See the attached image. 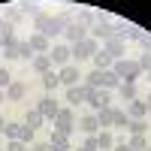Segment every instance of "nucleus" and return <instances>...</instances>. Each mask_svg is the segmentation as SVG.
<instances>
[{
  "mask_svg": "<svg viewBox=\"0 0 151 151\" xmlns=\"http://www.w3.org/2000/svg\"><path fill=\"white\" fill-rule=\"evenodd\" d=\"M33 30L52 40V36H60V33H64V24L58 21V15H48V12H40V15L33 18Z\"/></svg>",
  "mask_w": 151,
  "mask_h": 151,
  "instance_id": "nucleus-1",
  "label": "nucleus"
},
{
  "mask_svg": "<svg viewBox=\"0 0 151 151\" xmlns=\"http://www.w3.org/2000/svg\"><path fill=\"white\" fill-rule=\"evenodd\" d=\"M85 85L88 88H106V91H112V88L121 85V79L112 70H91V73L85 76Z\"/></svg>",
  "mask_w": 151,
  "mask_h": 151,
  "instance_id": "nucleus-2",
  "label": "nucleus"
},
{
  "mask_svg": "<svg viewBox=\"0 0 151 151\" xmlns=\"http://www.w3.org/2000/svg\"><path fill=\"white\" fill-rule=\"evenodd\" d=\"M112 73H115L121 82H136V79L142 76L139 64H136V60H127V58H118L115 64H112Z\"/></svg>",
  "mask_w": 151,
  "mask_h": 151,
  "instance_id": "nucleus-3",
  "label": "nucleus"
},
{
  "mask_svg": "<svg viewBox=\"0 0 151 151\" xmlns=\"http://www.w3.org/2000/svg\"><path fill=\"white\" fill-rule=\"evenodd\" d=\"M52 127H55V133H64V136H70V133L76 130V115H73L70 106H60L58 118L52 121Z\"/></svg>",
  "mask_w": 151,
  "mask_h": 151,
  "instance_id": "nucleus-4",
  "label": "nucleus"
},
{
  "mask_svg": "<svg viewBox=\"0 0 151 151\" xmlns=\"http://www.w3.org/2000/svg\"><path fill=\"white\" fill-rule=\"evenodd\" d=\"M73 48V55H76V60H85V58H94L97 52H100V42L97 40H82V42H76V45H70Z\"/></svg>",
  "mask_w": 151,
  "mask_h": 151,
  "instance_id": "nucleus-5",
  "label": "nucleus"
},
{
  "mask_svg": "<svg viewBox=\"0 0 151 151\" xmlns=\"http://www.w3.org/2000/svg\"><path fill=\"white\" fill-rule=\"evenodd\" d=\"M67 40V45H76V42H82V40H88V27L85 24H79V21H73L70 27H64V33H60Z\"/></svg>",
  "mask_w": 151,
  "mask_h": 151,
  "instance_id": "nucleus-6",
  "label": "nucleus"
},
{
  "mask_svg": "<svg viewBox=\"0 0 151 151\" xmlns=\"http://www.w3.org/2000/svg\"><path fill=\"white\" fill-rule=\"evenodd\" d=\"M48 58H52V64H58V67H67V64H70V58H73V48H70L67 42H58V45H52Z\"/></svg>",
  "mask_w": 151,
  "mask_h": 151,
  "instance_id": "nucleus-7",
  "label": "nucleus"
},
{
  "mask_svg": "<svg viewBox=\"0 0 151 151\" xmlns=\"http://www.w3.org/2000/svg\"><path fill=\"white\" fill-rule=\"evenodd\" d=\"M88 36H91V40H109V36H115V24L112 21H97L91 30H88Z\"/></svg>",
  "mask_w": 151,
  "mask_h": 151,
  "instance_id": "nucleus-8",
  "label": "nucleus"
},
{
  "mask_svg": "<svg viewBox=\"0 0 151 151\" xmlns=\"http://www.w3.org/2000/svg\"><path fill=\"white\" fill-rule=\"evenodd\" d=\"M27 42H30V48H33V55H48V52H52V40L42 36V33H36V30L27 36Z\"/></svg>",
  "mask_w": 151,
  "mask_h": 151,
  "instance_id": "nucleus-9",
  "label": "nucleus"
},
{
  "mask_svg": "<svg viewBox=\"0 0 151 151\" xmlns=\"http://www.w3.org/2000/svg\"><path fill=\"white\" fill-rule=\"evenodd\" d=\"M58 79H60V85H67V88H73V85H79V79H82V73H79V67H73V64H67V67H60V70H58Z\"/></svg>",
  "mask_w": 151,
  "mask_h": 151,
  "instance_id": "nucleus-10",
  "label": "nucleus"
},
{
  "mask_svg": "<svg viewBox=\"0 0 151 151\" xmlns=\"http://www.w3.org/2000/svg\"><path fill=\"white\" fill-rule=\"evenodd\" d=\"M76 130H82L85 136H97V133H100V121H97V115H94V112L82 115V118H79V127H76Z\"/></svg>",
  "mask_w": 151,
  "mask_h": 151,
  "instance_id": "nucleus-11",
  "label": "nucleus"
},
{
  "mask_svg": "<svg viewBox=\"0 0 151 151\" xmlns=\"http://www.w3.org/2000/svg\"><path fill=\"white\" fill-rule=\"evenodd\" d=\"M103 48H106V52L112 55V58H124V48H127V40H124V36H109V40L103 42Z\"/></svg>",
  "mask_w": 151,
  "mask_h": 151,
  "instance_id": "nucleus-12",
  "label": "nucleus"
},
{
  "mask_svg": "<svg viewBox=\"0 0 151 151\" xmlns=\"http://www.w3.org/2000/svg\"><path fill=\"white\" fill-rule=\"evenodd\" d=\"M36 109H40V115H42L45 121H55V118H58V112H60V106L55 103V97H42Z\"/></svg>",
  "mask_w": 151,
  "mask_h": 151,
  "instance_id": "nucleus-13",
  "label": "nucleus"
},
{
  "mask_svg": "<svg viewBox=\"0 0 151 151\" xmlns=\"http://www.w3.org/2000/svg\"><path fill=\"white\" fill-rule=\"evenodd\" d=\"M64 103L70 106V109H76L79 103H85V85H73V88H67V100Z\"/></svg>",
  "mask_w": 151,
  "mask_h": 151,
  "instance_id": "nucleus-14",
  "label": "nucleus"
},
{
  "mask_svg": "<svg viewBox=\"0 0 151 151\" xmlns=\"http://www.w3.org/2000/svg\"><path fill=\"white\" fill-rule=\"evenodd\" d=\"M124 112H127V118H145V115H148V106H145L142 97H136V100H130V103H127V109H124Z\"/></svg>",
  "mask_w": 151,
  "mask_h": 151,
  "instance_id": "nucleus-15",
  "label": "nucleus"
},
{
  "mask_svg": "<svg viewBox=\"0 0 151 151\" xmlns=\"http://www.w3.org/2000/svg\"><path fill=\"white\" fill-rule=\"evenodd\" d=\"M24 94H27L24 82H12V85L6 88V100H9V103H21V100H24Z\"/></svg>",
  "mask_w": 151,
  "mask_h": 151,
  "instance_id": "nucleus-16",
  "label": "nucleus"
},
{
  "mask_svg": "<svg viewBox=\"0 0 151 151\" xmlns=\"http://www.w3.org/2000/svg\"><path fill=\"white\" fill-rule=\"evenodd\" d=\"M91 60H94V70H112V64H115V58H112L106 48H100V52H97Z\"/></svg>",
  "mask_w": 151,
  "mask_h": 151,
  "instance_id": "nucleus-17",
  "label": "nucleus"
},
{
  "mask_svg": "<svg viewBox=\"0 0 151 151\" xmlns=\"http://www.w3.org/2000/svg\"><path fill=\"white\" fill-rule=\"evenodd\" d=\"M18 42H21V40H15V36H9V40H6L3 45H0V55H3L6 60H15V58H18Z\"/></svg>",
  "mask_w": 151,
  "mask_h": 151,
  "instance_id": "nucleus-18",
  "label": "nucleus"
},
{
  "mask_svg": "<svg viewBox=\"0 0 151 151\" xmlns=\"http://www.w3.org/2000/svg\"><path fill=\"white\" fill-rule=\"evenodd\" d=\"M76 21L85 24V27L91 30L94 24H97V12H94V9H76Z\"/></svg>",
  "mask_w": 151,
  "mask_h": 151,
  "instance_id": "nucleus-19",
  "label": "nucleus"
},
{
  "mask_svg": "<svg viewBox=\"0 0 151 151\" xmlns=\"http://www.w3.org/2000/svg\"><path fill=\"white\" fill-rule=\"evenodd\" d=\"M118 94H121L124 103L136 100V97H139V91H136V82H121V85H118Z\"/></svg>",
  "mask_w": 151,
  "mask_h": 151,
  "instance_id": "nucleus-20",
  "label": "nucleus"
},
{
  "mask_svg": "<svg viewBox=\"0 0 151 151\" xmlns=\"http://www.w3.org/2000/svg\"><path fill=\"white\" fill-rule=\"evenodd\" d=\"M48 142H52L55 151H73V148H70V136H64V133H55V130H52V139H48Z\"/></svg>",
  "mask_w": 151,
  "mask_h": 151,
  "instance_id": "nucleus-21",
  "label": "nucleus"
},
{
  "mask_svg": "<svg viewBox=\"0 0 151 151\" xmlns=\"http://www.w3.org/2000/svg\"><path fill=\"white\" fill-rule=\"evenodd\" d=\"M127 130H130V136H145L148 124H145V118H130L127 121Z\"/></svg>",
  "mask_w": 151,
  "mask_h": 151,
  "instance_id": "nucleus-22",
  "label": "nucleus"
},
{
  "mask_svg": "<svg viewBox=\"0 0 151 151\" xmlns=\"http://www.w3.org/2000/svg\"><path fill=\"white\" fill-rule=\"evenodd\" d=\"M97 142H100V151H112V148H115V136H112L109 130H100Z\"/></svg>",
  "mask_w": 151,
  "mask_h": 151,
  "instance_id": "nucleus-23",
  "label": "nucleus"
},
{
  "mask_svg": "<svg viewBox=\"0 0 151 151\" xmlns=\"http://www.w3.org/2000/svg\"><path fill=\"white\" fill-rule=\"evenodd\" d=\"M33 70L36 73H48V70H52V58H48V55H33Z\"/></svg>",
  "mask_w": 151,
  "mask_h": 151,
  "instance_id": "nucleus-24",
  "label": "nucleus"
},
{
  "mask_svg": "<svg viewBox=\"0 0 151 151\" xmlns=\"http://www.w3.org/2000/svg\"><path fill=\"white\" fill-rule=\"evenodd\" d=\"M40 79H42V88H45V91H55V88L60 85V79H58V73H55V70H48V73H42Z\"/></svg>",
  "mask_w": 151,
  "mask_h": 151,
  "instance_id": "nucleus-25",
  "label": "nucleus"
},
{
  "mask_svg": "<svg viewBox=\"0 0 151 151\" xmlns=\"http://www.w3.org/2000/svg\"><path fill=\"white\" fill-rule=\"evenodd\" d=\"M42 115H40V109H30L27 112V121H24V127H30V130H36V127H42Z\"/></svg>",
  "mask_w": 151,
  "mask_h": 151,
  "instance_id": "nucleus-26",
  "label": "nucleus"
},
{
  "mask_svg": "<svg viewBox=\"0 0 151 151\" xmlns=\"http://www.w3.org/2000/svg\"><path fill=\"white\" fill-rule=\"evenodd\" d=\"M127 112H124V109H112V127H124V130H127Z\"/></svg>",
  "mask_w": 151,
  "mask_h": 151,
  "instance_id": "nucleus-27",
  "label": "nucleus"
},
{
  "mask_svg": "<svg viewBox=\"0 0 151 151\" xmlns=\"http://www.w3.org/2000/svg\"><path fill=\"white\" fill-rule=\"evenodd\" d=\"M12 30H15V24H12V21H6V18H0V45H3L9 36H15Z\"/></svg>",
  "mask_w": 151,
  "mask_h": 151,
  "instance_id": "nucleus-28",
  "label": "nucleus"
},
{
  "mask_svg": "<svg viewBox=\"0 0 151 151\" xmlns=\"http://www.w3.org/2000/svg\"><path fill=\"white\" fill-rule=\"evenodd\" d=\"M94 115H97V121H100V127H112V106L109 109H100V112H94Z\"/></svg>",
  "mask_w": 151,
  "mask_h": 151,
  "instance_id": "nucleus-29",
  "label": "nucleus"
},
{
  "mask_svg": "<svg viewBox=\"0 0 151 151\" xmlns=\"http://www.w3.org/2000/svg\"><path fill=\"white\" fill-rule=\"evenodd\" d=\"M21 127H24V124H6V127H3V136H6V139H21Z\"/></svg>",
  "mask_w": 151,
  "mask_h": 151,
  "instance_id": "nucleus-30",
  "label": "nucleus"
},
{
  "mask_svg": "<svg viewBox=\"0 0 151 151\" xmlns=\"http://www.w3.org/2000/svg\"><path fill=\"white\" fill-rule=\"evenodd\" d=\"M6 21H12V24H18L21 18H24V12H21V6H6V15H3Z\"/></svg>",
  "mask_w": 151,
  "mask_h": 151,
  "instance_id": "nucleus-31",
  "label": "nucleus"
},
{
  "mask_svg": "<svg viewBox=\"0 0 151 151\" xmlns=\"http://www.w3.org/2000/svg\"><path fill=\"white\" fill-rule=\"evenodd\" d=\"M127 145H130L133 151H145V148H148V139H145V136H130Z\"/></svg>",
  "mask_w": 151,
  "mask_h": 151,
  "instance_id": "nucleus-32",
  "label": "nucleus"
},
{
  "mask_svg": "<svg viewBox=\"0 0 151 151\" xmlns=\"http://www.w3.org/2000/svg\"><path fill=\"white\" fill-rule=\"evenodd\" d=\"M3 151H27V142H21V139H6Z\"/></svg>",
  "mask_w": 151,
  "mask_h": 151,
  "instance_id": "nucleus-33",
  "label": "nucleus"
},
{
  "mask_svg": "<svg viewBox=\"0 0 151 151\" xmlns=\"http://www.w3.org/2000/svg\"><path fill=\"white\" fill-rule=\"evenodd\" d=\"M9 85H12V76H9V70H6V67H0V91H6Z\"/></svg>",
  "mask_w": 151,
  "mask_h": 151,
  "instance_id": "nucleus-34",
  "label": "nucleus"
},
{
  "mask_svg": "<svg viewBox=\"0 0 151 151\" xmlns=\"http://www.w3.org/2000/svg\"><path fill=\"white\" fill-rule=\"evenodd\" d=\"M21 12H24V18H36V15H40V6H36V3H21Z\"/></svg>",
  "mask_w": 151,
  "mask_h": 151,
  "instance_id": "nucleus-35",
  "label": "nucleus"
},
{
  "mask_svg": "<svg viewBox=\"0 0 151 151\" xmlns=\"http://www.w3.org/2000/svg\"><path fill=\"white\" fill-rule=\"evenodd\" d=\"M18 58H30V60H33V48H30V42H27V40L18 42Z\"/></svg>",
  "mask_w": 151,
  "mask_h": 151,
  "instance_id": "nucleus-36",
  "label": "nucleus"
},
{
  "mask_svg": "<svg viewBox=\"0 0 151 151\" xmlns=\"http://www.w3.org/2000/svg\"><path fill=\"white\" fill-rule=\"evenodd\" d=\"M82 151H100L97 136H85V145H82Z\"/></svg>",
  "mask_w": 151,
  "mask_h": 151,
  "instance_id": "nucleus-37",
  "label": "nucleus"
},
{
  "mask_svg": "<svg viewBox=\"0 0 151 151\" xmlns=\"http://www.w3.org/2000/svg\"><path fill=\"white\" fill-rule=\"evenodd\" d=\"M136 64H139V70H142V73H148V70H151V52H145L139 60H136Z\"/></svg>",
  "mask_w": 151,
  "mask_h": 151,
  "instance_id": "nucleus-38",
  "label": "nucleus"
},
{
  "mask_svg": "<svg viewBox=\"0 0 151 151\" xmlns=\"http://www.w3.org/2000/svg\"><path fill=\"white\" fill-rule=\"evenodd\" d=\"M142 33H145V30H139V27H127V40L139 42V40H142Z\"/></svg>",
  "mask_w": 151,
  "mask_h": 151,
  "instance_id": "nucleus-39",
  "label": "nucleus"
},
{
  "mask_svg": "<svg viewBox=\"0 0 151 151\" xmlns=\"http://www.w3.org/2000/svg\"><path fill=\"white\" fill-rule=\"evenodd\" d=\"M21 142L33 145V130H30V127H21Z\"/></svg>",
  "mask_w": 151,
  "mask_h": 151,
  "instance_id": "nucleus-40",
  "label": "nucleus"
},
{
  "mask_svg": "<svg viewBox=\"0 0 151 151\" xmlns=\"http://www.w3.org/2000/svg\"><path fill=\"white\" fill-rule=\"evenodd\" d=\"M30 151H55V148H52V142H33Z\"/></svg>",
  "mask_w": 151,
  "mask_h": 151,
  "instance_id": "nucleus-41",
  "label": "nucleus"
},
{
  "mask_svg": "<svg viewBox=\"0 0 151 151\" xmlns=\"http://www.w3.org/2000/svg\"><path fill=\"white\" fill-rule=\"evenodd\" d=\"M139 42H142L145 52H151V33H142V40H139Z\"/></svg>",
  "mask_w": 151,
  "mask_h": 151,
  "instance_id": "nucleus-42",
  "label": "nucleus"
},
{
  "mask_svg": "<svg viewBox=\"0 0 151 151\" xmlns=\"http://www.w3.org/2000/svg\"><path fill=\"white\" fill-rule=\"evenodd\" d=\"M112 151H133V148H130L127 142H124V139H121V142H115V148H112Z\"/></svg>",
  "mask_w": 151,
  "mask_h": 151,
  "instance_id": "nucleus-43",
  "label": "nucleus"
},
{
  "mask_svg": "<svg viewBox=\"0 0 151 151\" xmlns=\"http://www.w3.org/2000/svg\"><path fill=\"white\" fill-rule=\"evenodd\" d=\"M142 100H145V106H148V115H151V94H148V97H142Z\"/></svg>",
  "mask_w": 151,
  "mask_h": 151,
  "instance_id": "nucleus-44",
  "label": "nucleus"
},
{
  "mask_svg": "<svg viewBox=\"0 0 151 151\" xmlns=\"http://www.w3.org/2000/svg\"><path fill=\"white\" fill-rule=\"evenodd\" d=\"M3 127H6V124H3V118H0V133H3Z\"/></svg>",
  "mask_w": 151,
  "mask_h": 151,
  "instance_id": "nucleus-45",
  "label": "nucleus"
},
{
  "mask_svg": "<svg viewBox=\"0 0 151 151\" xmlns=\"http://www.w3.org/2000/svg\"><path fill=\"white\" fill-rule=\"evenodd\" d=\"M3 97H6V91H0V103H3Z\"/></svg>",
  "mask_w": 151,
  "mask_h": 151,
  "instance_id": "nucleus-46",
  "label": "nucleus"
},
{
  "mask_svg": "<svg viewBox=\"0 0 151 151\" xmlns=\"http://www.w3.org/2000/svg\"><path fill=\"white\" fill-rule=\"evenodd\" d=\"M148 82H151V70H148Z\"/></svg>",
  "mask_w": 151,
  "mask_h": 151,
  "instance_id": "nucleus-47",
  "label": "nucleus"
},
{
  "mask_svg": "<svg viewBox=\"0 0 151 151\" xmlns=\"http://www.w3.org/2000/svg\"><path fill=\"white\" fill-rule=\"evenodd\" d=\"M145 151H151V145H148V148H145Z\"/></svg>",
  "mask_w": 151,
  "mask_h": 151,
  "instance_id": "nucleus-48",
  "label": "nucleus"
},
{
  "mask_svg": "<svg viewBox=\"0 0 151 151\" xmlns=\"http://www.w3.org/2000/svg\"><path fill=\"white\" fill-rule=\"evenodd\" d=\"M76 151H82V148H76Z\"/></svg>",
  "mask_w": 151,
  "mask_h": 151,
  "instance_id": "nucleus-49",
  "label": "nucleus"
},
{
  "mask_svg": "<svg viewBox=\"0 0 151 151\" xmlns=\"http://www.w3.org/2000/svg\"><path fill=\"white\" fill-rule=\"evenodd\" d=\"M0 151H3V148H0Z\"/></svg>",
  "mask_w": 151,
  "mask_h": 151,
  "instance_id": "nucleus-50",
  "label": "nucleus"
}]
</instances>
